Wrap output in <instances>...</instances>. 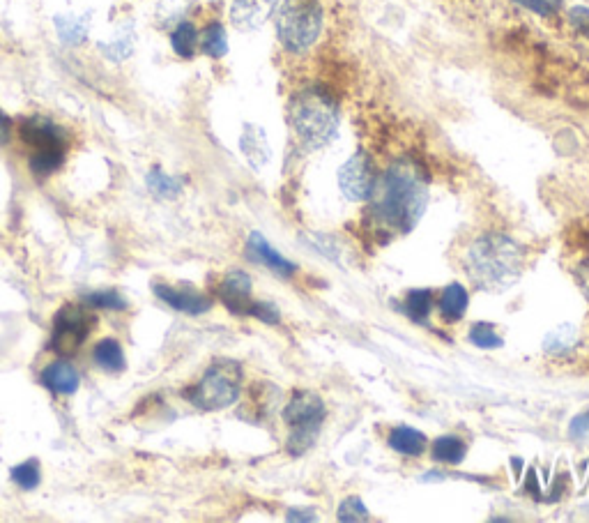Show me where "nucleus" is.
<instances>
[{"label":"nucleus","mask_w":589,"mask_h":523,"mask_svg":"<svg viewBox=\"0 0 589 523\" xmlns=\"http://www.w3.org/2000/svg\"><path fill=\"white\" fill-rule=\"evenodd\" d=\"M290 127L307 150H323L339 134L341 109L332 93L320 86H307L290 97L288 102Z\"/></svg>","instance_id":"7ed1b4c3"},{"label":"nucleus","mask_w":589,"mask_h":523,"mask_svg":"<svg viewBox=\"0 0 589 523\" xmlns=\"http://www.w3.org/2000/svg\"><path fill=\"white\" fill-rule=\"evenodd\" d=\"M511 3L525 7V10L539 14V17H550V14L560 12L564 0H511Z\"/></svg>","instance_id":"2f4dec72"},{"label":"nucleus","mask_w":589,"mask_h":523,"mask_svg":"<svg viewBox=\"0 0 589 523\" xmlns=\"http://www.w3.org/2000/svg\"><path fill=\"white\" fill-rule=\"evenodd\" d=\"M83 302L88 307L104 309V312H125L127 300L122 298L120 291H113V288H104V291H93L83 295Z\"/></svg>","instance_id":"bb28decb"},{"label":"nucleus","mask_w":589,"mask_h":523,"mask_svg":"<svg viewBox=\"0 0 589 523\" xmlns=\"http://www.w3.org/2000/svg\"><path fill=\"white\" fill-rule=\"evenodd\" d=\"M378 185V171L366 150H357L339 169V187L350 201H369Z\"/></svg>","instance_id":"1a4fd4ad"},{"label":"nucleus","mask_w":589,"mask_h":523,"mask_svg":"<svg viewBox=\"0 0 589 523\" xmlns=\"http://www.w3.org/2000/svg\"><path fill=\"white\" fill-rule=\"evenodd\" d=\"M426 436L419 429L412 427H396L392 434H389V447L394 452L403 454V457H419L426 450Z\"/></svg>","instance_id":"6ab92c4d"},{"label":"nucleus","mask_w":589,"mask_h":523,"mask_svg":"<svg viewBox=\"0 0 589 523\" xmlns=\"http://www.w3.org/2000/svg\"><path fill=\"white\" fill-rule=\"evenodd\" d=\"M12 134H14V120L7 116L3 106H0V148L12 141Z\"/></svg>","instance_id":"72a5a7b5"},{"label":"nucleus","mask_w":589,"mask_h":523,"mask_svg":"<svg viewBox=\"0 0 589 523\" xmlns=\"http://www.w3.org/2000/svg\"><path fill=\"white\" fill-rule=\"evenodd\" d=\"M587 434H589V411L576 415V418L571 420V427H569L571 438H585Z\"/></svg>","instance_id":"473e14b6"},{"label":"nucleus","mask_w":589,"mask_h":523,"mask_svg":"<svg viewBox=\"0 0 589 523\" xmlns=\"http://www.w3.org/2000/svg\"><path fill=\"white\" fill-rule=\"evenodd\" d=\"M56 24L58 40L67 44V47H76V44L86 42L88 30H90V17L88 14H58L53 19Z\"/></svg>","instance_id":"a211bd4d"},{"label":"nucleus","mask_w":589,"mask_h":523,"mask_svg":"<svg viewBox=\"0 0 589 523\" xmlns=\"http://www.w3.org/2000/svg\"><path fill=\"white\" fill-rule=\"evenodd\" d=\"M19 139L30 148V153H67L70 134L63 125L47 116H28L19 123Z\"/></svg>","instance_id":"6e6552de"},{"label":"nucleus","mask_w":589,"mask_h":523,"mask_svg":"<svg viewBox=\"0 0 589 523\" xmlns=\"http://www.w3.org/2000/svg\"><path fill=\"white\" fill-rule=\"evenodd\" d=\"M468 337L477 348H500L502 346V337L497 335L495 325H491V323L472 325Z\"/></svg>","instance_id":"c85d7f7f"},{"label":"nucleus","mask_w":589,"mask_h":523,"mask_svg":"<svg viewBox=\"0 0 589 523\" xmlns=\"http://www.w3.org/2000/svg\"><path fill=\"white\" fill-rule=\"evenodd\" d=\"M40 378L44 388H49L53 394H63V397H72L81 385L79 371L67 360L51 362L49 367H44Z\"/></svg>","instance_id":"ddd939ff"},{"label":"nucleus","mask_w":589,"mask_h":523,"mask_svg":"<svg viewBox=\"0 0 589 523\" xmlns=\"http://www.w3.org/2000/svg\"><path fill=\"white\" fill-rule=\"evenodd\" d=\"M95 330V316L90 309L81 305H63L53 316V335L51 351H56L63 358L79 353V348L86 344L90 332Z\"/></svg>","instance_id":"0eeeda50"},{"label":"nucleus","mask_w":589,"mask_h":523,"mask_svg":"<svg viewBox=\"0 0 589 523\" xmlns=\"http://www.w3.org/2000/svg\"><path fill=\"white\" fill-rule=\"evenodd\" d=\"M201 51L208 58H224L228 53V33L226 26L221 21H210L208 26L201 30Z\"/></svg>","instance_id":"412c9836"},{"label":"nucleus","mask_w":589,"mask_h":523,"mask_svg":"<svg viewBox=\"0 0 589 523\" xmlns=\"http://www.w3.org/2000/svg\"><path fill=\"white\" fill-rule=\"evenodd\" d=\"M99 51L111 60H127L134 53V33L129 28H120L111 42H99Z\"/></svg>","instance_id":"393cba45"},{"label":"nucleus","mask_w":589,"mask_h":523,"mask_svg":"<svg viewBox=\"0 0 589 523\" xmlns=\"http://www.w3.org/2000/svg\"><path fill=\"white\" fill-rule=\"evenodd\" d=\"M152 291L168 307L175 309V312L189 314V316H201L208 314L212 309V300L208 295L196 291V288L189 286H168V284H152Z\"/></svg>","instance_id":"9b49d317"},{"label":"nucleus","mask_w":589,"mask_h":523,"mask_svg":"<svg viewBox=\"0 0 589 523\" xmlns=\"http://www.w3.org/2000/svg\"><path fill=\"white\" fill-rule=\"evenodd\" d=\"M463 265L474 286L497 293L523 277L525 249L504 233H484L470 242Z\"/></svg>","instance_id":"f03ea898"},{"label":"nucleus","mask_w":589,"mask_h":523,"mask_svg":"<svg viewBox=\"0 0 589 523\" xmlns=\"http://www.w3.org/2000/svg\"><path fill=\"white\" fill-rule=\"evenodd\" d=\"M247 316H254V318H258L260 323H267V325H279L281 323L279 309L274 307L272 302H265V300L251 302V309H249Z\"/></svg>","instance_id":"7c9ffc66"},{"label":"nucleus","mask_w":589,"mask_h":523,"mask_svg":"<svg viewBox=\"0 0 589 523\" xmlns=\"http://www.w3.org/2000/svg\"><path fill=\"white\" fill-rule=\"evenodd\" d=\"M336 519L339 521H369V510H366L362 498L348 496L339 505V514H336Z\"/></svg>","instance_id":"c756f323"},{"label":"nucleus","mask_w":589,"mask_h":523,"mask_svg":"<svg viewBox=\"0 0 589 523\" xmlns=\"http://www.w3.org/2000/svg\"><path fill=\"white\" fill-rule=\"evenodd\" d=\"M279 5L281 0H231L228 17L237 30L251 33V30L263 28L277 14Z\"/></svg>","instance_id":"9d476101"},{"label":"nucleus","mask_w":589,"mask_h":523,"mask_svg":"<svg viewBox=\"0 0 589 523\" xmlns=\"http://www.w3.org/2000/svg\"><path fill=\"white\" fill-rule=\"evenodd\" d=\"M219 298L228 312L247 316L251 302H254V298H251V277L242 270H231L221 279Z\"/></svg>","instance_id":"f8f14e48"},{"label":"nucleus","mask_w":589,"mask_h":523,"mask_svg":"<svg viewBox=\"0 0 589 523\" xmlns=\"http://www.w3.org/2000/svg\"><path fill=\"white\" fill-rule=\"evenodd\" d=\"M240 150L254 169H263L272 157L267 134L263 132V127L258 125H244L242 136H240Z\"/></svg>","instance_id":"2eb2a0df"},{"label":"nucleus","mask_w":589,"mask_h":523,"mask_svg":"<svg viewBox=\"0 0 589 523\" xmlns=\"http://www.w3.org/2000/svg\"><path fill=\"white\" fill-rule=\"evenodd\" d=\"M12 480L19 489H24V491H33V489L40 487V482H42L40 461L28 459V461H24V464L14 466L12 468Z\"/></svg>","instance_id":"cd10ccee"},{"label":"nucleus","mask_w":589,"mask_h":523,"mask_svg":"<svg viewBox=\"0 0 589 523\" xmlns=\"http://www.w3.org/2000/svg\"><path fill=\"white\" fill-rule=\"evenodd\" d=\"M431 454L435 461H440V464L458 466L463 464L465 454H468V445H465L458 436H440L435 438Z\"/></svg>","instance_id":"4be33fe9"},{"label":"nucleus","mask_w":589,"mask_h":523,"mask_svg":"<svg viewBox=\"0 0 589 523\" xmlns=\"http://www.w3.org/2000/svg\"><path fill=\"white\" fill-rule=\"evenodd\" d=\"M145 183H148V189L157 196V199H168V201L178 199L182 189H185L180 178L168 176V173L159 169V166H152L148 178H145Z\"/></svg>","instance_id":"5701e85b"},{"label":"nucleus","mask_w":589,"mask_h":523,"mask_svg":"<svg viewBox=\"0 0 589 523\" xmlns=\"http://www.w3.org/2000/svg\"><path fill=\"white\" fill-rule=\"evenodd\" d=\"M274 24H277V37L283 51L302 56L323 33V3L320 0H281L274 14Z\"/></svg>","instance_id":"20e7f679"},{"label":"nucleus","mask_w":589,"mask_h":523,"mask_svg":"<svg viewBox=\"0 0 589 523\" xmlns=\"http://www.w3.org/2000/svg\"><path fill=\"white\" fill-rule=\"evenodd\" d=\"M171 49L175 56L191 60L196 56V51L201 49V30L194 24V21L182 19L175 24L171 30Z\"/></svg>","instance_id":"f3484780"},{"label":"nucleus","mask_w":589,"mask_h":523,"mask_svg":"<svg viewBox=\"0 0 589 523\" xmlns=\"http://www.w3.org/2000/svg\"><path fill=\"white\" fill-rule=\"evenodd\" d=\"M93 360L99 369L109 371V374H120L125 369V351L116 339H102L93 348Z\"/></svg>","instance_id":"aec40b11"},{"label":"nucleus","mask_w":589,"mask_h":523,"mask_svg":"<svg viewBox=\"0 0 589 523\" xmlns=\"http://www.w3.org/2000/svg\"><path fill=\"white\" fill-rule=\"evenodd\" d=\"M242 392V367L233 360H217L205 371L201 381L191 385L185 392V399L198 411L214 413L224 411L240 399Z\"/></svg>","instance_id":"39448f33"},{"label":"nucleus","mask_w":589,"mask_h":523,"mask_svg":"<svg viewBox=\"0 0 589 523\" xmlns=\"http://www.w3.org/2000/svg\"><path fill=\"white\" fill-rule=\"evenodd\" d=\"M288 521H316V517L313 514H302V510H290L286 514Z\"/></svg>","instance_id":"f704fd0d"},{"label":"nucleus","mask_w":589,"mask_h":523,"mask_svg":"<svg viewBox=\"0 0 589 523\" xmlns=\"http://www.w3.org/2000/svg\"><path fill=\"white\" fill-rule=\"evenodd\" d=\"M247 252L256 263L274 270L277 275L286 277V275H293V272L297 270V265L293 261H288L286 256H281L277 249L270 245V242L260 236V233H251L249 242H247Z\"/></svg>","instance_id":"4468645a"},{"label":"nucleus","mask_w":589,"mask_h":523,"mask_svg":"<svg viewBox=\"0 0 589 523\" xmlns=\"http://www.w3.org/2000/svg\"><path fill=\"white\" fill-rule=\"evenodd\" d=\"M371 217L392 236H405L422 219L428 206V178L412 159H399L378 178Z\"/></svg>","instance_id":"f257e3e1"},{"label":"nucleus","mask_w":589,"mask_h":523,"mask_svg":"<svg viewBox=\"0 0 589 523\" xmlns=\"http://www.w3.org/2000/svg\"><path fill=\"white\" fill-rule=\"evenodd\" d=\"M578 344V330L576 325H560L553 332H548V337L543 339V351L550 355H566L571 348Z\"/></svg>","instance_id":"b1692460"},{"label":"nucleus","mask_w":589,"mask_h":523,"mask_svg":"<svg viewBox=\"0 0 589 523\" xmlns=\"http://www.w3.org/2000/svg\"><path fill=\"white\" fill-rule=\"evenodd\" d=\"M325 415V401L318 394L300 390L290 397L286 408H283V422L288 427L286 450L293 457H300L316 443L320 429H323Z\"/></svg>","instance_id":"423d86ee"},{"label":"nucleus","mask_w":589,"mask_h":523,"mask_svg":"<svg viewBox=\"0 0 589 523\" xmlns=\"http://www.w3.org/2000/svg\"><path fill=\"white\" fill-rule=\"evenodd\" d=\"M405 312L412 318V321L417 323H426L428 314H431L433 309V293L428 291V288H415V291L408 293V298H405Z\"/></svg>","instance_id":"a878e982"},{"label":"nucleus","mask_w":589,"mask_h":523,"mask_svg":"<svg viewBox=\"0 0 589 523\" xmlns=\"http://www.w3.org/2000/svg\"><path fill=\"white\" fill-rule=\"evenodd\" d=\"M468 305H470L468 288H465L463 284H449L438 300V312L445 323H456L461 321L465 312H468Z\"/></svg>","instance_id":"dca6fc26"}]
</instances>
